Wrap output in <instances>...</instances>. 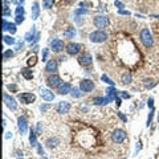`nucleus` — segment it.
Instances as JSON below:
<instances>
[{"label": "nucleus", "mask_w": 159, "mask_h": 159, "mask_svg": "<svg viewBox=\"0 0 159 159\" xmlns=\"http://www.w3.org/2000/svg\"><path fill=\"white\" fill-rule=\"evenodd\" d=\"M147 105H148V107H150V109H154V99L153 98H148Z\"/></svg>", "instance_id": "37"}, {"label": "nucleus", "mask_w": 159, "mask_h": 159, "mask_svg": "<svg viewBox=\"0 0 159 159\" xmlns=\"http://www.w3.org/2000/svg\"><path fill=\"white\" fill-rule=\"evenodd\" d=\"M80 89L82 90V93H90L94 89V82L92 80H82L81 84H80Z\"/></svg>", "instance_id": "3"}, {"label": "nucleus", "mask_w": 159, "mask_h": 159, "mask_svg": "<svg viewBox=\"0 0 159 159\" xmlns=\"http://www.w3.org/2000/svg\"><path fill=\"white\" fill-rule=\"evenodd\" d=\"M141 41L146 48H151V46H153V44H154L153 36H151L150 31H148L147 28H143L141 31Z\"/></svg>", "instance_id": "1"}, {"label": "nucleus", "mask_w": 159, "mask_h": 159, "mask_svg": "<svg viewBox=\"0 0 159 159\" xmlns=\"http://www.w3.org/2000/svg\"><path fill=\"white\" fill-rule=\"evenodd\" d=\"M107 39V33L104 31H95L93 33H90V41L93 43H104Z\"/></svg>", "instance_id": "2"}, {"label": "nucleus", "mask_w": 159, "mask_h": 159, "mask_svg": "<svg viewBox=\"0 0 159 159\" xmlns=\"http://www.w3.org/2000/svg\"><path fill=\"white\" fill-rule=\"evenodd\" d=\"M80 50H81V45H80V44L70 43L69 45L67 46V52L69 53V55H77Z\"/></svg>", "instance_id": "11"}, {"label": "nucleus", "mask_w": 159, "mask_h": 159, "mask_svg": "<svg viewBox=\"0 0 159 159\" xmlns=\"http://www.w3.org/2000/svg\"><path fill=\"white\" fill-rule=\"evenodd\" d=\"M118 116H119V118H121V119H122V121H123V122H127V118H126V117H125V116H123V114H122V113H118Z\"/></svg>", "instance_id": "42"}, {"label": "nucleus", "mask_w": 159, "mask_h": 159, "mask_svg": "<svg viewBox=\"0 0 159 159\" xmlns=\"http://www.w3.org/2000/svg\"><path fill=\"white\" fill-rule=\"evenodd\" d=\"M46 56H48V49H44L43 50V61L46 60Z\"/></svg>", "instance_id": "40"}, {"label": "nucleus", "mask_w": 159, "mask_h": 159, "mask_svg": "<svg viewBox=\"0 0 159 159\" xmlns=\"http://www.w3.org/2000/svg\"><path fill=\"white\" fill-rule=\"evenodd\" d=\"M27 62H28V65H29V67H35L36 64H37V57H36L35 55H33V56H31V57L28 58V61H27Z\"/></svg>", "instance_id": "23"}, {"label": "nucleus", "mask_w": 159, "mask_h": 159, "mask_svg": "<svg viewBox=\"0 0 159 159\" xmlns=\"http://www.w3.org/2000/svg\"><path fill=\"white\" fill-rule=\"evenodd\" d=\"M53 3H55V0H44V7L45 8H50L53 6Z\"/></svg>", "instance_id": "30"}, {"label": "nucleus", "mask_w": 159, "mask_h": 159, "mask_svg": "<svg viewBox=\"0 0 159 159\" xmlns=\"http://www.w3.org/2000/svg\"><path fill=\"white\" fill-rule=\"evenodd\" d=\"M146 88H148V89H150V88H153L154 85H155V82H146Z\"/></svg>", "instance_id": "43"}, {"label": "nucleus", "mask_w": 159, "mask_h": 159, "mask_svg": "<svg viewBox=\"0 0 159 159\" xmlns=\"http://www.w3.org/2000/svg\"><path fill=\"white\" fill-rule=\"evenodd\" d=\"M125 138H126V133H125L123 130H121V129H117V130L113 133V135H111V139H113L116 143H121V142H123Z\"/></svg>", "instance_id": "7"}, {"label": "nucleus", "mask_w": 159, "mask_h": 159, "mask_svg": "<svg viewBox=\"0 0 159 159\" xmlns=\"http://www.w3.org/2000/svg\"><path fill=\"white\" fill-rule=\"evenodd\" d=\"M116 6L118 7V8H123V4L119 3V1H117V0H116Z\"/></svg>", "instance_id": "45"}, {"label": "nucleus", "mask_w": 159, "mask_h": 159, "mask_svg": "<svg viewBox=\"0 0 159 159\" xmlns=\"http://www.w3.org/2000/svg\"><path fill=\"white\" fill-rule=\"evenodd\" d=\"M106 97L111 101V99H116L117 98V89H114L113 86H110L106 89Z\"/></svg>", "instance_id": "18"}, {"label": "nucleus", "mask_w": 159, "mask_h": 159, "mask_svg": "<svg viewBox=\"0 0 159 159\" xmlns=\"http://www.w3.org/2000/svg\"><path fill=\"white\" fill-rule=\"evenodd\" d=\"M8 25H9V23L7 20H3V31H7L8 29Z\"/></svg>", "instance_id": "38"}, {"label": "nucleus", "mask_w": 159, "mask_h": 159, "mask_svg": "<svg viewBox=\"0 0 159 159\" xmlns=\"http://www.w3.org/2000/svg\"><path fill=\"white\" fill-rule=\"evenodd\" d=\"M74 13L76 15H85V13H88V9H77Z\"/></svg>", "instance_id": "35"}, {"label": "nucleus", "mask_w": 159, "mask_h": 159, "mask_svg": "<svg viewBox=\"0 0 159 159\" xmlns=\"http://www.w3.org/2000/svg\"><path fill=\"white\" fill-rule=\"evenodd\" d=\"M50 46H52V49L55 50V52H61V50L64 49V43L61 40H58V39H55V40L50 43Z\"/></svg>", "instance_id": "13"}, {"label": "nucleus", "mask_w": 159, "mask_h": 159, "mask_svg": "<svg viewBox=\"0 0 159 159\" xmlns=\"http://www.w3.org/2000/svg\"><path fill=\"white\" fill-rule=\"evenodd\" d=\"M40 94H41V97H43L44 101H46V102H50V101L55 99V94H53L50 90L45 89V88H41L40 89Z\"/></svg>", "instance_id": "8"}, {"label": "nucleus", "mask_w": 159, "mask_h": 159, "mask_svg": "<svg viewBox=\"0 0 159 159\" xmlns=\"http://www.w3.org/2000/svg\"><path fill=\"white\" fill-rule=\"evenodd\" d=\"M94 24L97 28L102 29V28H106L109 25V19L106 16H95L94 18Z\"/></svg>", "instance_id": "5"}, {"label": "nucleus", "mask_w": 159, "mask_h": 159, "mask_svg": "<svg viewBox=\"0 0 159 159\" xmlns=\"http://www.w3.org/2000/svg\"><path fill=\"white\" fill-rule=\"evenodd\" d=\"M11 13V11H9V8H8V6L6 4V0H4V6H3V16L6 18V16H8V15Z\"/></svg>", "instance_id": "28"}, {"label": "nucleus", "mask_w": 159, "mask_h": 159, "mask_svg": "<svg viewBox=\"0 0 159 159\" xmlns=\"http://www.w3.org/2000/svg\"><path fill=\"white\" fill-rule=\"evenodd\" d=\"M3 97H4V102H6V105L9 107V109H11V110H16V109H18V104H16V101H15L12 97H9L7 93H4Z\"/></svg>", "instance_id": "10"}, {"label": "nucleus", "mask_w": 159, "mask_h": 159, "mask_svg": "<svg viewBox=\"0 0 159 159\" xmlns=\"http://www.w3.org/2000/svg\"><path fill=\"white\" fill-rule=\"evenodd\" d=\"M24 15V8L21 6H18V8H16V16H23Z\"/></svg>", "instance_id": "31"}, {"label": "nucleus", "mask_w": 159, "mask_h": 159, "mask_svg": "<svg viewBox=\"0 0 159 159\" xmlns=\"http://www.w3.org/2000/svg\"><path fill=\"white\" fill-rule=\"evenodd\" d=\"M72 95L73 97H76V98H78V97H81L82 95V90L81 89H77V88H74V89H72Z\"/></svg>", "instance_id": "25"}, {"label": "nucleus", "mask_w": 159, "mask_h": 159, "mask_svg": "<svg viewBox=\"0 0 159 159\" xmlns=\"http://www.w3.org/2000/svg\"><path fill=\"white\" fill-rule=\"evenodd\" d=\"M102 81H104V82H107V84H110V85H111V86H113V85H114V82L113 81H111V80H110V78L109 77H107V76H102Z\"/></svg>", "instance_id": "32"}, {"label": "nucleus", "mask_w": 159, "mask_h": 159, "mask_svg": "<svg viewBox=\"0 0 159 159\" xmlns=\"http://www.w3.org/2000/svg\"><path fill=\"white\" fill-rule=\"evenodd\" d=\"M3 40L6 44H8V45H12V44H15V39H12L11 36H3Z\"/></svg>", "instance_id": "27"}, {"label": "nucleus", "mask_w": 159, "mask_h": 159, "mask_svg": "<svg viewBox=\"0 0 159 159\" xmlns=\"http://www.w3.org/2000/svg\"><path fill=\"white\" fill-rule=\"evenodd\" d=\"M24 21V18L23 16H16V24H20Z\"/></svg>", "instance_id": "39"}, {"label": "nucleus", "mask_w": 159, "mask_h": 159, "mask_svg": "<svg viewBox=\"0 0 159 159\" xmlns=\"http://www.w3.org/2000/svg\"><path fill=\"white\" fill-rule=\"evenodd\" d=\"M158 122H159V113H158Z\"/></svg>", "instance_id": "49"}, {"label": "nucleus", "mask_w": 159, "mask_h": 159, "mask_svg": "<svg viewBox=\"0 0 159 159\" xmlns=\"http://www.w3.org/2000/svg\"><path fill=\"white\" fill-rule=\"evenodd\" d=\"M64 36H65L67 39L74 37V36H76V29H74V27H68V28L64 31Z\"/></svg>", "instance_id": "20"}, {"label": "nucleus", "mask_w": 159, "mask_h": 159, "mask_svg": "<svg viewBox=\"0 0 159 159\" xmlns=\"http://www.w3.org/2000/svg\"><path fill=\"white\" fill-rule=\"evenodd\" d=\"M21 74L25 77V80H32V77H33V73H32L31 69H23L21 70Z\"/></svg>", "instance_id": "22"}, {"label": "nucleus", "mask_w": 159, "mask_h": 159, "mask_svg": "<svg viewBox=\"0 0 159 159\" xmlns=\"http://www.w3.org/2000/svg\"><path fill=\"white\" fill-rule=\"evenodd\" d=\"M48 107H49V106H48V105H41V106H40V109H41V110H46V109H48Z\"/></svg>", "instance_id": "46"}, {"label": "nucleus", "mask_w": 159, "mask_h": 159, "mask_svg": "<svg viewBox=\"0 0 159 159\" xmlns=\"http://www.w3.org/2000/svg\"><path fill=\"white\" fill-rule=\"evenodd\" d=\"M33 35H35V28H32L31 31L28 32L25 35V40L27 41H32V39H33Z\"/></svg>", "instance_id": "26"}, {"label": "nucleus", "mask_w": 159, "mask_h": 159, "mask_svg": "<svg viewBox=\"0 0 159 159\" xmlns=\"http://www.w3.org/2000/svg\"><path fill=\"white\" fill-rule=\"evenodd\" d=\"M121 95L123 97V98H130V94H129V93H126V92H122Z\"/></svg>", "instance_id": "41"}, {"label": "nucleus", "mask_w": 159, "mask_h": 159, "mask_svg": "<svg viewBox=\"0 0 159 159\" xmlns=\"http://www.w3.org/2000/svg\"><path fill=\"white\" fill-rule=\"evenodd\" d=\"M21 1H24V0H21Z\"/></svg>", "instance_id": "50"}, {"label": "nucleus", "mask_w": 159, "mask_h": 159, "mask_svg": "<svg viewBox=\"0 0 159 159\" xmlns=\"http://www.w3.org/2000/svg\"><path fill=\"white\" fill-rule=\"evenodd\" d=\"M8 31L11 32L12 35H13L15 32H16V25H15V24H12V23H9V25H8Z\"/></svg>", "instance_id": "34"}, {"label": "nucleus", "mask_w": 159, "mask_h": 159, "mask_svg": "<svg viewBox=\"0 0 159 159\" xmlns=\"http://www.w3.org/2000/svg\"><path fill=\"white\" fill-rule=\"evenodd\" d=\"M46 72H56L57 70V61L55 60H50L46 62V67H45Z\"/></svg>", "instance_id": "16"}, {"label": "nucleus", "mask_w": 159, "mask_h": 159, "mask_svg": "<svg viewBox=\"0 0 159 159\" xmlns=\"http://www.w3.org/2000/svg\"><path fill=\"white\" fill-rule=\"evenodd\" d=\"M46 84L49 88H58L61 85V80L57 74H52L46 78Z\"/></svg>", "instance_id": "6"}, {"label": "nucleus", "mask_w": 159, "mask_h": 159, "mask_svg": "<svg viewBox=\"0 0 159 159\" xmlns=\"http://www.w3.org/2000/svg\"><path fill=\"white\" fill-rule=\"evenodd\" d=\"M153 116H154V110L151 109V111L148 113V117H147V126H150L151 121H153Z\"/></svg>", "instance_id": "33"}, {"label": "nucleus", "mask_w": 159, "mask_h": 159, "mask_svg": "<svg viewBox=\"0 0 159 159\" xmlns=\"http://www.w3.org/2000/svg\"><path fill=\"white\" fill-rule=\"evenodd\" d=\"M119 13H123V15H130L129 11H119Z\"/></svg>", "instance_id": "48"}, {"label": "nucleus", "mask_w": 159, "mask_h": 159, "mask_svg": "<svg viewBox=\"0 0 159 159\" xmlns=\"http://www.w3.org/2000/svg\"><path fill=\"white\" fill-rule=\"evenodd\" d=\"M122 82H123V84H130L131 82V74L130 73H125L123 77H122Z\"/></svg>", "instance_id": "24"}, {"label": "nucleus", "mask_w": 159, "mask_h": 159, "mask_svg": "<svg viewBox=\"0 0 159 159\" xmlns=\"http://www.w3.org/2000/svg\"><path fill=\"white\" fill-rule=\"evenodd\" d=\"M18 125H19V130H20L21 134L27 133V130H28V125H27V119L25 117H19L18 119Z\"/></svg>", "instance_id": "12"}, {"label": "nucleus", "mask_w": 159, "mask_h": 159, "mask_svg": "<svg viewBox=\"0 0 159 159\" xmlns=\"http://www.w3.org/2000/svg\"><path fill=\"white\" fill-rule=\"evenodd\" d=\"M69 92H72V86L69 82H64L58 86V94H68Z\"/></svg>", "instance_id": "15"}, {"label": "nucleus", "mask_w": 159, "mask_h": 159, "mask_svg": "<svg viewBox=\"0 0 159 159\" xmlns=\"http://www.w3.org/2000/svg\"><path fill=\"white\" fill-rule=\"evenodd\" d=\"M36 99V95L33 93H21L19 94V101L23 102V104H32L35 102Z\"/></svg>", "instance_id": "4"}, {"label": "nucleus", "mask_w": 159, "mask_h": 159, "mask_svg": "<svg viewBox=\"0 0 159 159\" xmlns=\"http://www.w3.org/2000/svg\"><path fill=\"white\" fill-rule=\"evenodd\" d=\"M39 15H40V6H39V3H33L32 4V19L36 20L39 18Z\"/></svg>", "instance_id": "17"}, {"label": "nucleus", "mask_w": 159, "mask_h": 159, "mask_svg": "<svg viewBox=\"0 0 159 159\" xmlns=\"http://www.w3.org/2000/svg\"><path fill=\"white\" fill-rule=\"evenodd\" d=\"M116 102H117V106H119V105H121V99H119L118 97L116 98Z\"/></svg>", "instance_id": "47"}, {"label": "nucleus", "mask_w": 159, "mask_h": 159, "mask_svg": "<svg viewBox=\"0 0 159 159\" xmlns=\"http://www.w3.org/2000/svg\"><path fill=\"white\" fill-rule=\"evenodd\" d=\"M92 56L89 55V53H84V55H81L80 57H78V62L81 64L82 67H89V65H92Z\"/></svg>", "instance_id": "9"}, {"label": "nucleus", "mask_w": 159, "mask_h": 159, "mask_svg": "<svg viewBox=\"0 0 159 159\" xmlns=\"http://www.w3.org/2000/svg\"><path fill=\"white\" fill-rule=\"evenodd\" d=\"M110 102V99L107 98V97H97V98L93 99V104L94 105H99V106H102V105H107Z\"/></svg>", "instance_id": "19"}, {"label": "nucleus", "mask_w": 159, "mask_h": 159, "mask_svg": "<svg viewBox=\"0 0 159 159\" xmlns=\"http://www.w3.org/2000/svg\"><path fill=\"white\" fill-rule=\"evenodd\" d=\"M29 142H31V145L35 147V146H39L37 145V141H36V134L33 130H31V134H29Z\"/></svg>", "instance_id": "21"}, {"label": "nucleus", "mask_w": 159, "mask_h": 159, "mask_svg": "<svg viewBox=\"0 0 159 159\" xmlns=\"http://www.w3.org/2000/svg\"><path fill=\"white\" fill-rule=\"evenodd\" d=\"M8 89H11V92H18V86L16 85H8Z\"/></svg>", "instance_id": "36"}, {"label": "nucleus", "mask_w": 159, "mask_h": 159, "mask_svg": "<svg viewBox=\"0 0 159 159\" xmlns=\"http://www.w3.org/2000/svg\"><path fill=\"white\" fill-rule=\"evenodd\" d=\"M37 148H39V154H40V155H44V150H43V147H41L40 145L37 146Z\"/></svg>", "instance_id": "44"}, {"label": "nucleus", "mask_w": 159, "mask_h": 159, "mask_svg": "<svg viewBox=\"0 0 159 159\" xmlns=\"http://www.w3.org/2000/svg\"><path fill=\"white\" fill-rule=\"evenodd\" d=\"M3 57H4V60H8V58L13 57V52H12V50H6L4 55H3Z\"/></svg>", "instance_id": "29"}, {"label": "nucleus", "mask_w": 159, "mask_h": 159, "mask_svg": "<svg viewBox=\"0 0 159 159\" xmlns=\"http://www.w3.org/2000/svg\"><path fill=\"white\" fill-rule=\"evenodd\" d=\"M69 110H70V105L68 104V102H65V101H61L60 104L57 105V111L58 113H61V114L68 113Z\"/></svg>", "instance_id": "14"}]
</instances>
